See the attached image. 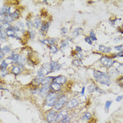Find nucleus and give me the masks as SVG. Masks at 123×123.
<instances>
[{
  "instance_id": "nucleus-32",
  "label": "nucleus",
  "mask_w": 123,
  "mask_h": 123,
  "mask_svg": "<svg viewBox=\"0 0 123 123\" xmlns=\"http://www.w3.org/2000/svg\"><path fill=\"white\" fill-rule=\"evenodd\" d=\"M71 120V117L70 116H68L67 115L66 117H65L63 119H62L61 121L62 123H69V122Z\"/></svg>"
},
{
  "instance_id": "nucleus-33",
  "label": "nucleus",
  "mask_w": 123,
  "mask_h": 123,
  "mask_svg": "<svg viewBox=\"0 0 123 123\" xmlns=\"http://www.w3.org/2000/svg\"><path fill=\"white\" fill-rule=\"evenodd\" d=\"M49 49H50V51H51L52 53H54V54L56 53L57 51H58V48H57L55 45H50Z\"/></svg>"
},
{
  "instance_id": "nucleus-37",
  "label": "nucleus",
  "mask_w": 123,
  "mask_h": 123,
  "mask_svg": "<svg viewBox=\"0 0 123 123\" xmlns=\"http://www.w3.org/2000/svg\"><path fill=\"white\" fill-rule=\"evenodd\" d=\"M114 49L117 51H123V44H120V45H117V46H115Z\"/></svg>"
},
{
  "instance_id": "nucleus-16",
  "label": "nucleus",
  "mask_w": 123,
  "mask_h": 123,
  "mask_svg": "<svg viewBox=\"0 0 123 123\" xmlns=\"http://www.w3.org/2000/svg\"><path fill=\"white\" fill-rule=\"evenodd\" d=\"M21 67H20L19 66H14L11 69V73L15 75H19L20 73H21Z\"/></svg>"
},
{
  "instance_id": "nucleus-20",
  "label": "nucleus",
  "mask_w": 123,
  "mask_h": 123,
  "mask_svg": "<svg viewBox=\"0 0 123 123\" xmlns=\"http://www.w3.org/2000/svg\"><path fill=\"white\" fill-rule=\"evenodd\" d=\"M108 74L110 75L111 77H116V76L119 75V73H117L116 68H113V67L110 68Z\"/></svg>"
},
{
  "instance_id": "nucleus-42",
  "label": "nucleus",
  "mask_w": 123,
  "mask_h": 123,
  "mask_svg": "<svg viewBox=\"0 0 123 123\" xmlns=\"http://www.w3.org/2000/svg\"><path fill=\"white\" fill-rule=\"evenodd\" d=\"M68 29L66 27H63L61 30V32L62 35H66L68 32Z\"/></svg>"
},
{
  "instance_id": "nucleus-56",
  "label": "nucleus",
  "mask_w": 123,
  "mask_h": 123,
  "mask_svg": "<svg viewBox=\"0 0 123 123\" xmlns=\"http://www.w3.org/2000/svg\"><path fill=\"white\" fill-rule=\"evenodd\" d=\"M121 28H122L123 29V24H122V27H121Z\"/></svg>"
},
{
  "instance_id": "nucleus-40",
  "label": "nucleus",
  "mask_w": 123,
  "mask_h": 123,
  "mask_svg": "<svg viewBox=\"0 0 123 123\" xmlns=\"http://www.w3.org/2000/svg\"><path fill=\"white\" fill-rule=\"evenodd\" d=\"M85 41L87 44H89V45H92V40L90 39L89 37H86L85 39Z\"/></svg>"
},
{
  "instance_id": "nucleus-31",
  "label": "nucleus",
  "mask_w": 123,
  "mask_h": 123,
  "mask_svg": "<svg viewBox=\"0 0 123 123\" xmlns=\"http://www.w3.org/2000/svg\"><path fill=\"white\" fill-rule=\"evenodd\" d=\"M96 86H95L94 85H91L89 86H88V88H87L88 92H89V93H92V92H95Z\"/></svg>"
},
{
  "instance_id": "nucleus-26",
  "label": "nucleus",
  "mask_w": 123,
  "mask_h": 123,
  "mask_svg": "<svg viewBox=\"0 0 123 123\" xmlns=\"http://www.w3.org/2000/svg\"><path fill=\"white\" fill-rule=\"evenodd\" d=\"M6 35L8 37H16V32L12 29L6 31Z\"/></svg>"
},
{
  "instance_id": "nucleus-1",
  "label": "nucleus",
  "mask_w": 123,
  "mask_h": 123,
  "mask_svg": "<svg viewBox=\"0 0 123 123\" xmlns=\"http://www.w3.org/2000/svg\"><path fill=\"white\" fill-rule=\"evenodd\" d=\"M93 76L96 81L102 85L110 86L111 84V77L108 73L101 72L99 70H94Z\"/></svg>"
},
{
  "instance_id": "nucleus-27",
  "label": "nucleus",
  "mask_w": 123,
  "mask_h": 123,
  "mask_svg": "<svg viewBox=\"0 0 123 123\" xmlns=\"http://www.w3.org/2000/svg\"><path fill=\"white\" fill-rule=\"evenodd\" d=\"M115 68H116V70H117V73L119 74L123 75V63L120 64L118 66L116 67Z\"/></svg>"
},
{
  "instance_id": "nucleus-52",
  "label": "nucleus",
  "mask_w": 123,
  "mask_h": 123,
  "mask_svg": "<svg viewBox=\"0 0 123 123\" xmlns=\"http://www.w3.org/2000/svg\"><path fill=\"white\" fill-rule=\"evenodd\" d=\"M116 55H117V57H123V51H120V52H118Z\"/></svg>"
},
{
  "instance_id": "nucleus-9",
  "label": "nucleus",
  "mask_w": 123,
  "mask_h": 123,
  "mask_svg": "<svg viewBox=\"0 0 123 123\" xmlns=\"http://www.w3.org/2000/svg\"><path fill=\"white\" fill-rule=\"evenodd\" d=\"M77 105H78V101L75 98H73V99L70 100L67 103L66 105V107L68 109H73V108H75Z\"/></svg>"
},
{
  "instance_id": "nucleus-29",
  "label": "nucleus",
  "mask_w": 123,
  "mask_h": 123,
  "mask_svg": "<svg viewBox=\"0 0 123 123\" xmlns=\"http://www.w3.org/2000/svg\"><path fill=\"white\" fill-rule=\"evenodd\" d=\"M73 64L74 66H82V62L81 61V60L75 59V60L73 61Z\"/></svg>"
},
{
  "instance_id": "nucleus-17",
  "label": "nucleus",
  "mask_w": 123,
  "mask_h": 123,
  "mask_svg": "<svg viewBox=\"0 0 123 123\" xmlns=\"http://www.w3.org/2000/svg\"><path fill=\"white\" fill-rule=\"evenodd\" d=\"M32 23H33V27L34 28H39L41 26H42V21H41V20L40 18H37L36 19H35L34 20H33V22H32Z\"/></svg>"
},
{
  "instance_id": "nucleus-41",
  "label": "nucleus",
  "mask_w": 123,
  "mask_h": 123,
  "mask_svg": "<svg viewBox=\"0 0 123 123\" xmlns=\"http://www.w3.org/2000/svg\"><path fill=\"white\" fill-rule=\"evenodd\" d=\"M40 42L42 43V44H49V39H41L40 40Z\"/></svg>"
},
{
  "instance_id": "nucleus-51",
  "label": "nucleus",
  "mask_w": 123,
  "mask_h": 123,
  "mask_svg": "<svg viewBox=\"0 0 123 123\" xmlns=\"http://www.w3.org/2000/svg\"><path fill=\"white\" fill-rule=\"evenodd\" d=\"M75 51L77 52V53H81L82 51V49L80 47H76Z\"/></svg>"
},
{
  "instance_id": "nucleus-23",
  "label": "nucleus",
  "mask_w": 123,
  "mask_h": 123,
  "mask_svg": "<svg viewBox=\"0 0 123 123\" xmlns=\"http://www.w3.org/2000/svg\"><path fill=\"white\" fill-rule=\"evenodd\" d=\"M20 11H19L18 10H16L13 13H11V16L14 19H16L18 18L19 16H20Z\"/></svg>"
},
{
  "instance_id": "nucleus-22",
  "label": "nucleus",
  "mask_w": 123,
  "mask_h": 123,
  "mask_svg": "<svg viewBox=\"0 0 123 123\" xmlns=\"http://www.w3.org/2000/svg\"><path fill=\"white\" fill-rule=\"evenodd\" d=\"M1 51H3V53L4 54H9L11 51V47L10 46H5L4 48H2L1 49Z\"/></svg>"
},
{
  "instance_id": "nucleus-15",
  "label": "nucleus",
  "mask_w": 123,
  "mask_h": 123,
  "mask_svg": "<svg viewBox=\"0 0 123 123\" xmlns=\"http://www.w3.org/2000/svg\"><path fill=\"white\" fill-rule=\"evenodd\" d=\"M25 61H26V59H25V56H23L22 55H19L18 59V61H17L16 64L20 67H23V65L25 63Z\"/></svg>"
},
{
  "instance_id": "nucleus-50",
  "label": "nucleus",
  "mask_w": 123,
  "mask_h": 123,
  "mask_svg": "<svg viewBox=\"0 0 123 123\" xmlns=\"http://www.w3.org/2000/svg\"><path fill=\"white\" fill-rule=\"evenodd\" d=\"M13 30L15 31V32H19L20 30V29L19 28L18 26L17 25H15V26H13Z\"/></svg>"
},
{
  "instance_id": "nucleus-2",
  "label": "nucleus",
  "mask_w": 123,
  "mask_h": 123,
  "mask_svg": "<svg viewBox=\"0 0 123 123\" xmlns=\"http://www.w3.org/2000/svg\"><path fill=\"white\" fill-rule=\"evenodd\" d=\"M58 94L55 92H49L46 96L45 105L48 107H53L58 100Z\"/></svg>"
},
{
  "instance_id": "nucleus-38",
  "label": "nucleus",
  "mask_w": 123,
  "mask_h": 123,
  "mask_svg": "<svg viewBox=\"0 0 123 123\" xmlns=\"http://www.w3.org/2000/svg\"><path fill=\"white\" fill-rule=\"evenodd\" d=\"M116 21H117V18L115 19H110L109 20V23L111 26H115V23H116Z\"/></svg>"
},
{
  "instance_id": "nucleus-6",
  "label": "nucleus",
  "mask_w": 123,
  "mask_h": 123,
  "mask_svg": "<svg viewBox=\"0 0 123 123\" xmlns=\"http://www.w3.org/2000/svg\"><path fill=\"white\" fill-rule=\"evenodd\" d=\"M49 89H50V85H47V84H43L42 86L39 89V94L42 96H44L47 95L49 92Z\"/></svg>"
},
{
  "instance_id": "nucleus-45",
  "label": "nucleus",
  "mask_w": 123,
  "mask_h": 123,
  "mask_svg": "<svg viewBox=\"0 0 123 123\" xmlns=\"http://www.w3.org/2000/svg\"><path fill=\"white\" fill-rule=\"evenodd\" d=\"M117 82L119 83V85L123 87V77H121L118 78V80H117Z\"/></svg>"
},
{
  "instance_id": "nucleus-7",
  "label": "nucleus",
  "mask_w": 123,
  "mask_h": 123,
  "mask_svg": "<svg viewBox=\"0 0 123 123\" xmlns=\"http://www.w3.org/2000/svg\"><path fill=\"white\" fill-rule=\"evenodd\" d=\"M45 76L44 75H37V77L34 79L33 80V83L34 85L36 86H39L40 84H43L44 80H45Z\"/></svg>"
},
{
  "instance_id": "nucleus-49",
  "label": "nucleus",
  "mask_w": 123,
  "mask_h": 123,
  "mask_svg": "<svg viewBox=\"0 0 123 123\" xmlns=\"http://www.w3.org/2000/svg\"><path fill=\"white\" fill-rule=\"evenodd\" d=\"M76 56L77 58V59H79V60H81V59L83 58V55H82L81 53H77V54H76Z\"/></svg>"
},
{
  "instance_id": "nucleus-11",
  "label": "nucleus",
  "mask_w": 123,
  "mask_h": 123,
  "mask_svg": "<svg viewBox=\"0 0 123 123\" xmlns=\"http://www.w3.org/2000/svg\"><path fill=\"white\" fill-rule=\"evenodd\" d=\"M112 49L111 47H106L105 45H102V44H100L98 46V51L101 53H104V54H108L111 51Z\"/></svg>"
},
{
  "instance_id": "nucleus-28",
  "label": "nucleus",
  "mask_w": 123,
  "mask_h": 123,
  "mask_svg": "<svg viewBox=\"0 0 123 123\" xmlns=\"http://www.w3.org/2000/svg\"><path fill=\"white\" fill-rule=\"evenodd\" d=\"M90 39L92 40V42H95L97 40V38H96V34L94 31H91L90 33H89V36Z\"/></svg>"
},
{
  "instance_id": "nucleus-54",
  "label": "nucleus",
  "mask_w": 123,
  "mask_h": 123,
  "mask_svg": "<svg viewBox=\"0 0 123 123\" xmlns=\"http://www.w3.org/2000/svg\"><path fill=\"white\" fill-rule=\"evenodd\" d=\"M0 54H0V59H1V60H2V59H3V58H4V56H5V54H4L3 53V51H1V53H0Z\"/></svg>"
},
{
  "instance_id": "nucleus-47",
  "label": "nucleus",
  "mask_w": 123,
  "mask_h": 123,
  "mask_svg": "<svg viewBox=\"0 0 123 123\" xmlns=\"http://www.w3.org/2000/svg\"><path fill=\"white\" fill-rule=\"evenodd\" d=\"M123 99V95H120V96H117V97L116 98V101L117 102H120Z\"/></svg>"
},
{
  "instance_id": "nucleus-13",
  "label": "nucleus",
  "mask_w": 123,
  "mask_h": 123,
  "mask_svg": "<svg viewBox=\"0 0 123 123\" xmlns=\"http://www.w3.org/2000/svg\"><path fill=\"white\" fill-rule=\"evenodd\" d=\"M50 88H51L54 92H59V91L61 89V85L56 83V82H53L50 85Z\"/></svg>"
},
{
  "instance_id": "nucleus-19",
  "label": "nucleus",
  "mask_w": 123,
  "mask_h": 123,
  "mask_svg": "<svg viewBox=\"0 0 123 123\" xmlns=\"http://www.w3.org/2000/svg\"><path fill=\"white\" fill-rule=\"evenodd\" d=\"M83 32V29L82 28H76L72 33V35L73 37H77L79 36L80 35H81Z\"/></svg>"
},
{
  "instance_id": "nucleus-34",
  "label": "nucleus",
  "mask_w": 123,
  "mask_h": 123,
  "mask_svg": "<svg viewBox=\"0 0 123 123\" xmlns=\"http://www.w3.org/2000/svg\"><path fill=\"white\" fill-rule=\"evenodd\" d=\"M111 104H112V101H105V110L107 111L110 108V106L111 105Z\"/></svg>"
},
{
  "instance_id": "nucleus-53",
  "label": "nucleus",
  "mask_w": 123,
  "mask_h": 123,
  "mask_svg": "<svg viewBox=\"0 0 123 123\" xmlns=\"http://www.w3.org/2000/svg\"><path fill=\"white\" fill-rule=\"evenodd\" d=\"M117 32L120 34H123V29L122 28H117Z\"/></svg>"
},
{
  "instance_id": "nucleus-35",
  "label": "nucleus",
  "mask_w": 123,
  "mask_h": 123,
  "mask_svg": "<svg viewBox=\"0 0 123 123\" xmlns=\"http://www.w3.org/2000/svg\"><path fill=\"white\" fill-rule=\"evenodd\" d=\"M29 34H30V37L31 39H35V31H34L33 30L30 29V30H29Z\"/></svg>"
},
{
  "instance_id": "nucleus-46",
  "label": "nucleus",
  "mask_w": 123,
  "mask_h": 123,
  "mask_svg": "<svg viewBox=\"0 0 123 123\" xmlns=\"http://www.w3.org/2000/svg\"><path fill=\"white\" fill-rule=\"evenodd\" d=\"M122 39H123L122 36H117V37H116L114 39V42H119L120 41L122 40Z\"/></svg>"
},
{
  "instance_id": "nucleus-30",
  "label": "nucleus",
  "mask_w": 123,
  "mask_h": 123,
  "mask_svg": "<svg viewBox=\"0 0 123 123\" xmlns=\"http://www.w3.org/2000/svg\"><path fill=\"white\" fill-rule=\"evenodd\" d=\"M67 47H68V40L66 39V40L62 41V42H61V49H66Z\"/></svg>"
},
{
  "instance_id": "nucleus-10",
  "label": "nucleus",
  "mask_w": 123,
  "mask_h": 123,
  "mask_svg": "<svg viewBox=\"0 0 123 123\" xmlns=\"http://www.w3.org/2000/svg\"><path fill=\"white\" fill-rule=\"evenodd\" d=\"M66 80H67L66 78V77L62 75H59L57 76V77H55L53 82H56V83L61 85H64L66 82Z\"/></svg>"
},
{
  "instance_id": "nucleus-5",
  "label": "nucleus",
  "mask_w": 123,
  "mask_h": 123,
  "mask_svg": "<svg viewBox=\"0 0 123 123\" xmlns=\"http://www.w3.org/2000/svg\"><path fill=\"white\" fill-rule=\"evenodd\" d=\"M47 120L49 123H56L58 120V113L54 111H49L46 115Z\"/></svg>"
},
{
  "instance_id": "nucleus-24",
  "label": "nucleus",
  "mask_w": 123,
  "mask_h": 123,
  "mask_svg": "<svg viewBox=\"0 0 123 123\" xmlns=\"http://www.w3.org/2000/svg\"><path fill=\"white\" fill-rule=\"evenodd\" d=\"M92 117V114L90 113L89 112H86L82 117V120H85V121H87V120H89Z\"/></svg>"
},
{
  "instance_id": "nucleus-14",
  "label": "nucleus",
  "mask_w": 123,
  "mask_h": 123,
  "mask_svg": "<svg viewBox=\"0 0 123 123\" xmlns=\"http://www.w3.org/2000/svg\"><path fill=\"white\" fill-rule=\"evenodd\" d=\"M68 114V112L67 110H62L61 111L58 113V120H61L62 119H63L65 117H66Z\"/></svg>"
},
{
  "instance_id": "nucleus-36",
  "label": "nucleus",
  "mask_w": 123,
  "mask_h": 123,
  "mask_svg": "<svg viewBox=\"0 0 123 123\" xmlns=\"http://www.w3.org/2000/svg\"><path fill=\"white\" fill-rule=\"evenodd\" d=\"M7 66H8V63L6 61V60L2 61V63H1V69H6Z\"/></svg>"
},
{
  "instance_id": "nucleus-18",
  "label": "nucleus",
  "mask_w": 123,
  "mask_h": 123,
  "mask_svg": "<svg viewBox=\"0 0 123 123\" xmlns=\"http://www.w3.org/2000/svg\"><path fill=\"white\" fill-rule=\"evenodd\" d=\"M2 25V27H3V30H12L13 29V26L11 25V23H9L7 22H4L3 23H1Z\"/></svg>"
},
{
  "instance_id": "nucleus-55",
  "label": "nucleus",
  "mask_w": 123,
  "mask_h": 123,
  "mask_svg": "<svg viewBox=\"0 0 123 123\" xmlns=\"http://www.w3.org/2000/svg\"><path fill=\"white\" fill-rule=\"evenodd\" d=\"M85 88L83 87V88H82V92H81V94L82 95V96L85 94Z\"/></svg>"
},
{
  "instance_id": "nucleus-12",
  "label": "nucleus",
  "mask_w": 123,
  "mask_h": 123,
  "mask_svg": "<svg viewBox=\"0 0 123 123\" xmlns=\"http://www.w3.org/2000/svg\"><path fill=\"white\" fill-rule=\"evenodd\" d=\"M49 25H50V23L49 22H43L42 23V26H41V28H40V32L42 34V35H44V33L48 30V29L49 28Z\"/></svg>"
},
{
  "instance_id": "nucleus-25",
  "label": "nucleus",
  "mask_w": 123,
  "mask_h": 123,
  "mask_svg": "<svg viewBox=\"0 0 123 123\" xmlns=\"http://www.w3.org/2000/svg\"><path fill=\"white\" fill-rule=\"evenodd\" d=\"M6 32H5L4 30L3 29H1V31H0V37H1V39L2 40H5L6 39Z\"/></svg>"
},
{
  "instance_id": "nucleus-3",
  "label": "nucleus",
  "mask_w": 123,
  "mask_h": 123,
  "mask_svg": "<svg viewBox=\"0 0 123 123\" xmlns=\"http://www.w3.org/2000/svg\"><path fill=\"white\" fill-rule=\"evenodd\" d=\"M100 63L105 68H111L113 66V65L115 63V61H114L113 58H112L111 57L104 56H102L100 58Z\"/></svg>"
},
{
  "instance_id": "nucleus-8",
  "label": "nucleus",
  "mask_w": 123,
  "mask_h": 123,
  "mask_svg": "<svg viewBox=\"0 0 123 123\" xmlns=\"http://www.w3.org/2000/svg\"><path fill=\"white\" fill-rule=\"evenodd\" d=\"M50 64V69H51V73H54V72H56L58 71L61 69V66L60 64L56 62V61H51L49 63Z\"/></svg>"
},
{
  "instance_id": "nucleus-44",
  "label": "nucleus",
  "mask_w": 123,
  "mask_h": 123,
  "mask_svg": "<svg viewBox=\"0 0 123 123\" xmlns=\"http://www.w3.org/2000/svg\"><path fill=\"white\" fill-rule=\"evenodd\" d=\"M17 26H18L19 28H21L23 29L25 28V25H24V23H22V22H20V21H18V23H17V25H16Z\"/></svg>"
},
{
  "instance_id": "nucleus-21",
  "label": "nucleus",
  "mask_w": 123,
  "mask_h": 123,
  "mask_svg": "<svg viewBox=\"0 0 123 123\" xmlns=\"http://www.w3.org/2000/svg\"><path fill=\"white\" fill-rule=\"evenodd\" d=\"M54 77H47L43 82V84H47V85H51L53 81H54Z\"/></svg>"
},
{
  "instance_id": "nucleus-43",
  "label": "nucleus",
  "mask_w": 123,
  "mask_h": 123,
  "mask_svg": "<svg viewBox=\"0 0 123 123\" xmlns=\"http://www.w3.org/2000/svg\"><path fill=\"white\" fill-rule=\"evenodd\" d=\"M26 25H27L28 28L30 30L33 27V23H32V22L31 20H28L27 23H26Z\"/></svg>"
},
{
  "instance_id": "nucleus-39",
  "label": "nucleus",
  "mask_w": 123,
  "mask_h": 123,
  "mask_svg": "<svg viewBox=\"0 0 123 123\" xmlns=\"http://www.w3.org/2000/svg\"><path fill=\"white\" fill-rule=\"evenodd\" d=\"M8 74V72L6 69H1V77H5Z\"/></svg>"
},
{
  "instance_id": "nucleus-48",
  "label": "nucleus",
  "mask_w": 123,
  "mask_h": 123,
  "mask_svg": "<svg viewBox=\"0 0 123 123\" xmlns=\"http://www.w3.org/2000/svg\"><path fill=\"white\" fill-rule=\"evenodd\" d=\"M95 92H98V93H104V91H103L101 89H100L99 87H98V86H96Z\"/></svg>"
},
{
  "instance_id": "nucleus-4",
  "label": "nucleus",
  "mask_w": 123,
  "mask_h": 123,
  "mask_svg": "<svg viewBox=\"0 0 123 123\" xmlns=\"http://www.w3.org/2000/svg\"><path fill=\"white\" fill-rule=\"evenodd\" d=\"M67 102V97L66 96H62L59 97L54 105V109L56 111H60L63 108V107L66 105Z\"/></svg>"
}]
</instances>
